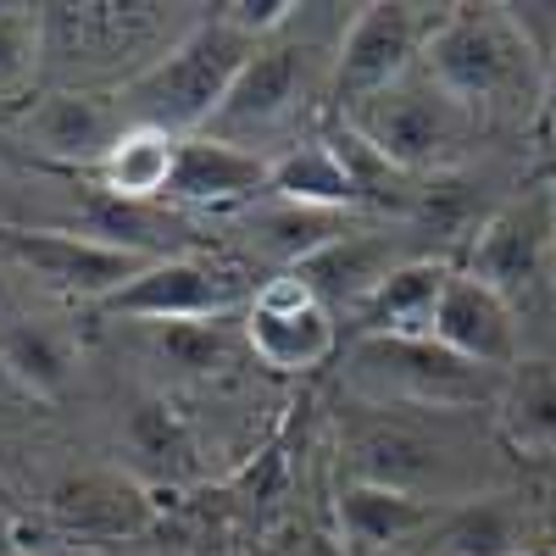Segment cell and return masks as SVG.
Here are the masks:
<instances>
[{"label": "cell", "instance_id": "obj_1", "mask_svg": "<svg viewBox=\"0 0 556 556\" xmlns=\"http://www.w3.org/2000/svg\"><path fill=\"white\" fill-rule=\"evenodd\" d=\"M251 56H256V45L245 34H235L223 17H206L123 84V106L134 112V123L190 139L217 117L223 96L235 89Z\"/></svg>", "mask_w": 556, "mask_h": 556}, {"label": "cell", "instance_id": "obj_2", "mask_svg": "<svg viewBox=\"0 0 556 556\" xmlns=\"http://www.w3.org/2000/svg\"><path fill=\"white\" fill-rule=\"evenodd\" d=\"M345 123L367 146H379L401 173H445L468 151V134H473V112L456 96H445L424 67L406 73L390 89H379V96L356 101L345 112Z\"/></svg>", "mask_w": 556, "mask_h": 556}, {"label": "cell", "instance_id": "obj_3", "mask_svg": "<svg viewBox=\"0 0 556 556\" xmlns=\"http://www.w3.org/2000/svg\"><path fill=\"white\" fill-rule=\"evenodd\" d=\"M468 273L513 312H529L556 295V178H534L523 195L479 223Z\"/></svg>", "mask_w": 556, "mask_h": 556}, {"label": "cell", "instance_id": "obj_4", "mask_svg": "<svg viewBox=\"0 0 556 556\" xmlns=\"http://www.w3.org/2000/svg\"><path fill=\"white\" fill-rule=\"evenodd\" d=\"M424 73L468 112H479L484 101H501L506 89L523 84L529 73L523 23L506 7H451L424 51Z\"/></svg>", "mask_w": 556, "mask_h": 556}, {"label": "cell", "instance_id": "obj_5", "mask_svg": "<svg viewBox=\"0 0 556 556\" xmlns=\"http://www.w3.org/2000/svg\"><path fill=\"white\" fill-rule=\"evenodd\" d=\"M445 23V12L434 7H362L340 39V62H334V96L340 106L351 112L356 101L367 96H379V89L401 84L406 73L424 67V51H429V39L434 28Z\"/></svg>", "mask_w": 556, "mask_h": 556}, {"label": "cell", "instance_id": "obj_6", "mask_svg": "<svg viewBox=\"0 0 556 556\" xmlns=\"http://www.w3.org/2000/svg\"><path fill=\"white\" fill-rule=\"evenodd\" d=\"M0 251L28 278H39L45 290L78 295V301H112L123 285H134L151 267V256L117 251L106 240L67 235V228H17V223H0Z\"/></svg>", "mask_w": 556, "mask_h": 556}, {"label": "cell", "instance_id": "obj_7", "mask_svg": "<svg viewBox=\"0 0 556 556\" xmlns=\"http://www.w3.org/2000/svg\"><path fill=\"white\" fill-rule=\"evenodd\" d=\"M356 379L374 395L417 401V406H473L490 395V367L462 362L440 340H356Z\"/></svg>", "mask_w": 556, "mask_h": 556}, {"label": "cell", "instance_id": "obj_8", "mask_svg": "<svg viewBox=\"0 0 556 556\" xmlns=\"http://www.w3.org/2000/svg\"><path fill=\"white\" fill-rule=\"evenodd\" d=\"M245 340H251L256 362L273 367V374H306V367L334 356L340 329H334V312L295 273H285L256 290V301L245 312Z\"/></svg>", "mask_w": 556, "mask_h": 556}, {"label": "cell", "instance_id": "obj_9", "mask_svg": "<svg viewBox=\"0 0 556 556\" xmlns=\"http://www.w3.org/2000/svg\"><path fill=\"white\" fill-rule=\"evenodd\" d=\"M245 301V285L223 267H206L195 256H156L146 273L123 285L112 301H101L106 317H139V323H212Z\"/></svg>", "mask_w": 556, "mask_h": 556}, {"label": "cell", "instance_id": "obj_10", "mask_svg": "<svg viewBox=\"0 0 556 556\" xmlns=\"http://www.w3.org/2000/svg\"><path fill=\"white\" fill-rule=\"evenodd\" d=\"M306 89V51L295 45H256V56L245 62V73L235 78V89L223 96L217 117L201 128L206 139H223V146H262V139L285 123Z\"/></svg>", "mask_w": 556, "mask_h": 556}, {"label": "cell", "instance_id": "obj_11", "mask_svg": "<svg viewBox=\"0 0 556 556\" xmlns=\"http://www.w3.org/2000/svg\"><path fill=\"white\" fill-rule=\"evenodd\" d=\"M429 340H440L445 351H456L462 362H473V367H490V374H506V367L523 362V351H518V312L506 306L490 285H479L473 273H451Z\"/></svg>", "mask_w": 556, "mask_h": 556}, {"label": "cell", "instance_id": "obj_12", "mask_svg": "<svg viewBox=\"0 0 556 556\" xmlns=\"http://www.w3.org/2000/svg\"><path fill=\"white\" fill-rule=\"evenodd\" d=\"M123 106L101 101V96H84V89H62V96H45L39 106L23 112V139L51 156V162H67V167H96L123 134Z\"/></svg>", "mask_w": 556, "mask_h": 556}, {"label": "cell", "instance_id": "obj_13", "mask_svg": "<svg viewBox=\"0 0 556 556\" xmlns=\"http://www.w3.org/2000/svg\"><path fill=\"white\" fill-rule=\"evenodd\" d=\"M267 162L273 156H256V151H240V146H223V139H206V134H190L178 146V167H173V190L167 201H184V206H245L256 195H267Z\"/></svg>", "mask_w": 556, "mask_h": 556}, {"label": "cell", "instance_id": "obj_14", "mask_svg": "<svg viewBox=\"0 0 556 556\" xmlns=\"http://www.w3.org/2000/svg\"><path fill=\"white\" fill-rule=\"evenodd\" d=\"M401 262H406V256L395 251L390 235H374V228H345L334 245H323L317 256H306V262L290 267V273H295L329 312H334V306H351V312H356Z\"/></svg>", "mask_w": 556, "mask_h": 556}, {"label": "cell", "instance_id": "obj_15", "mask_svg": "<svg viewBox=\"0 0 556 556\" xmlns=\"http://www.w3.org/2000/svg\"><path fill=\"white\" fill-rule=\"evenodd\" d=\"M451 262L434 256H406L384 285L356 306V329L362 340H424L434 329L440 295L451 285Z\"/></svg>", "mask_w": 556, "mask_h": 556}, {"label": "cell", "instance_id": "obj_16", "mask_svg": "<svg viewBox=\"0 0 556 556\" xmlns=\"http://www.w3.org/2000/svg\"><path fill=\"white\" fill-rule=\"evenodd\" d=\"M529 529V506L518 495H473L434 518L424 556H523L534 545Z\"/></svg>", "mask_w": 556, "mask_h": 556}, {"label": "cell", "instance_id": "obj_17", "mask_svg": "<svg viewBox=\"0 0 556 556\" xmlns=\"http://www.w3.org/2000/svg\"><path fill=\"white\" fill-rule=\"evenodd\" d=\"M434 506L412 490H390V484H345L340 490V529L351 551H401V545H424V534L434 529Z\"/></svg>", "mask_w": 556, "mask_h": 556}, {"label": "cell", "instance_id": "obj_18", "mask_svg": "<svg viewBox=\"0 0 556 556\" xmlns=\"http://www.w3.org/2000/svg\"><path fill=\"white\" fill-rule=\"evenodd\" d=\"M178 134H162V128H146V123H128L117 134V146L89 167V178L101 184V195L112 201H134L146 206L156 195L173 190V167H178Z\"/></svg>", "mask_w": 556, "mask_h": 556}, {"label": "cell", "instance_id": "obj_19", "mask_svg": "<svg viewBox=\"0 0 556 556\" xmlns=\"http://www.w3.org/2000/svg\"><path fill=\"white\" fill-rule=\"evenodd\" d=\"M51 518L73 534H139L151 523V501L112 473H78L56 484Z\"/></svg>", "mask_w": 556, "mask_h": 556}, {"label": "cell", "instance_id": "obj_20", "mask_svg": "<svg viewBox=\"0 0 556 556\" xmlns=\"http://www.w3.org/2000/svg\"><path fill=\"white\" fill-rule=\"evenodd\" d=\"M495 412H501V434L518 451H556V362L551 356H529L518 367L501 374L495 390Z\"/></svg>", "mask_w": 556, "mask_h": 556}, {"label": "cell", "instance_id": "obj_21", "mask_svg": "<svg viewBox=\"0 0 556 556\" xmlns=\"http://www.w3.org/2000/svg\"><path fill=\"white\" fill-rule=\"evenodd\" d=\"M267 195L317 206V212H351L356 206V190H351V178H345L329 139H301L285 156H273L267 162Z\"/></svg>", "mask_w": 556, "mask_h": 556}, {"label": "cell", "instance_id": "obj_22", "mask_svg": "<svg viewBox=\"0 0 556 556\" xmlns=\"http://www.w3.org/2000/svg\"><path fill=\"white\" fill-rule=\"evenodd\" d=\"M356 468H362L367 484L412 490V484L434 479L440 451L417 434V429H406V424H379V429H367V434L356 440ZM412 495H417V490H412Z\"/></svg>", "mask_w": 556, "mask_h": 556}, {"label": "cell", "instance_id": "obj_23", "mask_svg": "<svg viewBox=\"0 0 556 556\" xmlns=\"http://www.w3.org/2000/svg\"><path fill=\"white\" fill-rule=\"evenodd\" d=\"M340 235H345V212H317V206H295V201H273V206L256 212L262 251L290 262V267H301L323 245H334Z\"/></svg>", "mask_w": 556, "mask_h": 556}, {"label": "cell", "instance_id": "obj_24", "mask_svg": "<svg viewBox=\"0 0 556 556\" xmlns=\"http://www.w3.org/2000/svg\"><path fill=\"white\" fill-rule=\"evenodd\" d=\"M329 146H334V156H340V167H345V178H351V190H356V206H412V173H401L379 146H367V139L351 128V123H340L334 134H329Z\"/></svg>", "mask_w": 556, "mask_h": 556}, {"label": "cell", "instance_id": "obj_25", "mask_svg": "<svg viewBox=\"0 0 556 556\" xmlns=\"http://www.w3.org/2000/svg\"><path fill=\"white\" fill-rule=\"evenodd\" d=\"M39 56H45V7H7L0 12V106L34 84Z\"/></svg>", "mask_w": 556, "mask_h": 556}, {"label": "cell", "instance_id": "obj_26", "mask_svg": "<svg viewBox=\"0 0 556 556\" xmlns=\"http://www.w3.org/2000/svg\"><path fill=\"white\" fill-rule=\"evenodd\" d=\"M162 351H173V362H178V367H190V374H206V367H223V362H228L223 317H212V323H167Z\"/></svg>", "mask_w": 556, "mask_h": 556}, {"label": "cell", "instance_id": "obj_27", "mask_svg": "<svg viewBox=\"0 0 556 556\" xmlns=\"http://www.w3.org/2000/svg\"><path fill=\"white\" fill-rule=\"evenodd\" d=\"M134 445L146 456H156V462H184V456H190L184 424L173 417V406H162V401H146L134 412Z\"/></svg>", "mask_w": 556, "mask_h": 556}, {"label": "cell", "instance_id": "obj_28", "mask_svg": "<svg viewBox=\"0 0 556 556\" xmlns=\"http://www.w3.org/2000/svg\"><path fill=\"white\" fill-rule=\"evenodd\" d=\"M295 12H301L295 0H228V7H217V17L235 28V34H245L251 45H267Z\"/></svg>", "mask_w": 556, "mask_h": 556}, {"label": "cell", "instance_id": "obj_29", "mask_svg": "<svg viewBox=\"0 0 556 556\" xmlns=\"http://www.w3.org/2000/svg\"><path fill=\"white\" fill-rule=\"evenodd\" d=\"M545 112L556 123V39H551V56H545Z\"/></svg>", "mask_w": 556, "mask_h": 556}, {"label": "cell", "instance_id": "obj_30", "mask_svg": "<svg viewBox=\"0 0 556 556\" xmlns=\"http://www.w3.org/2000/svg\"><path fill=\"white\" fill-rule=\"evenodd\" d=\"M0 390H17V379H12V367L0 362Z\"/></svg>", "mask_w": 556, "mask_h": 556}, {"label": "cell", "instance_id": "obj_31", "mask_svg": "<svg viewBox=\"0 0 556 556\" xmlns=\"http://www.w3.org/2000/svg\"><path fill=\"white\" fill-rule=\"evenodd\" d=\"M0 556H17V545H12V534L0 529Z\"/></svg>", "mask_w": 556, "mask_h": 556}, {"label": "cell", "instance_id": "obj_32", "mask_svg": "<svg viewBox=\"0 0 556 556\" xmlns=\"http://www.w3.org/2000/svg\"><path fill=\"white\" fill-rule=\"evenodd\" d=\"M551 551H556V545H551Z\"/></svg>", "mask_w": 556, "mask_h": 556}]
</instances>
